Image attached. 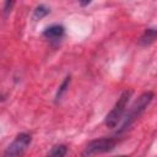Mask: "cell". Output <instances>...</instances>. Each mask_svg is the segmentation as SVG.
Listing matches in <instances>:
<instances>
[{
	"label": "cell",
	"instance_id": "9",
	"mask_svg": "<svg viewBox=\"0 0 157 157\" xmlns=\"http://www.w3.org/2000/svg\"><path fill=\"white\" fill-rule=\"evenodd\" d=\"M69 85H70V76L65 77V80H64L63 83L60 85V87H59V90H58V92H56V96H55L56 101H59V99L63 97V94H64V93L66 92V90L69 88Z\"/></svg>",
	"mask_w": 157,
	"mask_h": 157
},
{
	"label": "cell",
	"instance_id": "5",
	"mask_svg": "<svg viewBox=\"0 0 157 157\" xmlns=\"http://www.w3.org/2000/svg\"><path fill=\"white\" fill-rule=\"evenodd\" d=\"M64 32H65V29H64V27L61 25H53V26H50V27L44 29L43 36L45 38L50 39V40H58L60 38H63Z\"/></svg>",
	"mask_w": 157,
	"mask_h": 157
},
{
	"label": "cell",
	"instance_id": "3",
	"mask_svg": "<svg viewBox=\"0 0 157 157\" xmlns=\"http://www.w3.org/2000/svg\"><path fill=\"white\" fill-rule=\"evenodd\" d=\"M131 93L132 92L129 91V90L124 91L120 94V97L118 98V101L114 104V107L112 108V110L107 114V117H105V125L108 128H115L118 125V123L123 118V114H124L125 108H126V105L129 103V99L131 97Z\"/></svg>",
	"mask_w": 157,
	"mask_h": 157
},
{
	"label": "cell",
	"instance_id": "8",
	"mask_svg": "<svg viewBox=\"0 0 157 157\" xmlns=\"http://www.w3.org/2000/svg\"><path fill=\"white\" fill-rule=\"evenodd\" d=\"M48 13H49V9H48L45 5L40 4V5H38V6L34 9L33 17H34L36 20H40V18H43L44 16H47Z\"/></svg>",
	"mask_w": 157,
	"mask_h": 157
},
{
	"label": "cell",
	"instance_id": "10",
	"mask_svg": "<svg viewBox=\"0 0 157 157\" xmlns=\"http://www.w3.org/2000/svg\"><path fill=\"white\" fill-rule=\"evenodd\" d=\"M12 5H13V1H11V2H10V1H6V2H5V7H4V11H5V12H9Z\"/></svg>",
	"mask_w": 157,
	"mask_h": 157
},
{
	"label": "cell",
	"instance_id": "12",
	"mask_svg": "<svg viewBox=\"0 0 157 157\" xmlns=\"http://www.w3.org/2000/svg\"><path fill=\"white\" fill-rule=\"evenodd\" d=\"M119 157H128V156H119Z\"/></svg>",
	"mask_w": 157,
	"mask_h": 157
},
{
	"label": "cell",
	"instance_id": "4",
	"mask_svg": "<svg viewBox=\"0 0 157 157\" xmlns=\"http://www.w3.org/2000/svg\"><path fill=\"white\" fill-rule=\"evenodd\" d=\"M31 141H32L31 135L25 134V132L18 134L15 137V140L7 146L4 153V157H22L27 147L31 145Z\"/></svg>",
	"mask_w": 157,
	"mask_h": 157
},
{
	"label": "cell",
	"instance_id": "1",
	"mask_svg": "<svg viewBox=\"0 0 157 157\" xmlns=\"http://www.w3.org/2000/svg\"><path fill=\"white\" fill-rule=\"evenodd\" d=\"M153 99V93L152 92H145L142 93L134 103L128 109L124 119H123V123L120 125V129H119V132H123L125 130H128L135 121L136 119L140 118V115L145 112V109L148 107V104L152 102Z\"/></svg>",
	"mask_w": 157,
	"mask_h": 157
},
{
	"label": "cell",
	"instance_id": "7",
	"mask_svg": "<svg viewBox=\"0 0 157 157\" xmlns=\"http://www.w3.org/2000/svg\"><path fill=\"white\" fill-rule=\"evenodd\" d=\"M66 155V146L64 145H56L52 148V151L48 153L49 157H64Z\"/></svg>",
	"mask_w": 157,
	"mask_h": 157
},
{
	"label": "cell",
	"instance_id": "14",
	"mask_svg": "<svg viewBox=\"0 0 157 157\" xmlns=\"http://www.w3.org/2000/svg\"><path fill=\"white\" fill-rule=\"evenodd\" d=\"M0 99H1V98H0Z\"/></svg>",
	"mask_w": 157,
	"mask_h": 157
},
{
	"label": "cell",
	"instance_id": "6",
	"mask_svg": "<svg viewBox=\"0 0 157 157\" xmlns=\"http://www.w3.org/2000/svg\"><path fill=\"white\" fill-rule=\"evenodd\" d=\"M156 39V29L155 28H147L145 31V33L142 34V37L140 38V43L142 45H150L151 43H153Z\"/></svg>",
	"mask_w": 157,
	"mask_h": 157
},
{
	"label": "cell",
	"instance_id": "11",
	"mask_svg": "<svg viewBox=\"0 0 157 157\" xmlns=\"http://www.w3.org/2000/svg\"><path fill=\"white\" fill-rule=\"evenodd\" d=\"M88 4H91V1H85V2H81V5H82V6H85V5H88Z\"/></svg>",
	"mask_w": 157,
	"mask_h": 157
},
{
	"label": "cell",
	"instance_id": "13",
	"mask_svg": "<svg viewBox=\"0 0 157 157\" xmlns=\"http://www.w3.org/2000/svg\"><path fill=\"white\" fill-rule=\"evenodd\" d=\"M47 157H49V156H47Z\"/></svg>",
	"mask_w": 157,
	"mask_h": 157
},
{
	"label": "cell",
	"instance_id": "2",
	"mask_svg": "<svg viewBox=\"0 0 157 157\" xmlns=\"http://www.w3.org/2000/svg\"><path fill=\"white\" fill-rule=\"evenodd\" d=\"M117 142L118 141L114 137H101V139L92 140L83 148L81 157H93V156H97L101 153L109 152L115 147Z\"/></svg>",
	"mask_w": 157,
	"mask_h": 157
}]
</instances>
